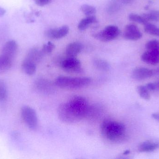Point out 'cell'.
<instances>
[{
    "instance_id": "cell-17",
    "label": "cell",
    "mask_w": 159,
    "mask_h": 159,
    "mask_svg": "<svg viewBox=\"0 0 159 159\" xmlns=\"http://www.w3.org/2000/svg\"><path fill=\"white\" fill-rule=\"evenodd\" d=\"M93 64L96 69L102 72H107L110 69L109 63L107 61L101 58L94 59Z\"/></svg>"
},
{
    "instance_id": "cell-18",
    "label": "cell",
    "mask_w": 159,
    "mask_h": 159,
    "mask_svg": "<svg viewBox=\"0 0 159 159\" xmlns=\"http://www.w3.org/2000/svg\"><path fill=\"white\" fill-rule=\"evenodd\" d=\"M34 85L35 89L41 92H46L48 89V82L43 78L36 79Z\"/></svg>"
},
{
    "instance_id": "cell-3",
    "label": "cell",
    "mask_w": 159,
    "mask_h": 159,
    "mask_svg": "<svg viewBox=\"0 0 159 159\" xmlns=\"http://www.w3.org/2000/svg\"><path fill=\"white\" fill-rule=\"evenodd\" d=\"M91 79L88 77H73L61 76L56 78L55 85L63 88L77 89L89 85Z\"/></svg>"
},
{
    "instance_id": "cell-26",
    "label": "cell",
    "mask_w": 159,
    "mask_h": 159,
    "mask_svg": "<svg viewBox=\"0 0 159 159\" xmlns=\"http://www.w3.org/2000/svg\"><path fill=\"white\" fill-rule=\"evenodd\" d=\"M55 48V45L53 43L48 42L43 45L42 50L44 54H49L52 52Z\"/></svg>"
},
{
    "instance_id": "cell-12",
    "label": "cell",
    "mask_w": 159,
    "mask_h": 159,
    "mask_svg": "<svg viewBox=\"0 0 159 159\" xmlns=\"http://www.w3.org/2000/svg\"><path fill=\"white\" fill-rule=\"evenodd\" d=\"M159 148V141L148 140L141 143L138 147L140 152H151Z\"/></svg>"
},
{
    "instance_id": "cell-25",
    "label": "cell",
    "mask_w": 159,
    "mask_h": 159,
    "mask_svg": "<svg viewBox=\"0 0 159 159\" xmlns=\"http://www.w3.org/2000/svg\"><path fill=\"white\" fill-rule=\"evenodd\" d=\"M148 50H159V41L157 40H151L148 41L145 45Z\"/></svg>"
},
{
    "instance_id": "cell-33",
    "label": "cell",
    "mask_w": 159,
    "mask_h": 159,
    "mask_svg": "<svg viewBox=\"0 0 159 159\" xmlns=\"http://www.w3.org/2000/svg\"><path fill=\"white\" fill-rule=\"evenodd\" d=\"M133 0H120L124 4H129L133 2Z\"/></svg>"
},
{
    "instance_id": "cell-23",
    "label": "cell",
    "mask_w": 159,
    "mask_h": 159,
    "mask_svg": "<svg viewBox=\"0 0 159 159\" xmlns=\"http://www.w3.org/2000/svg\"><path fill=\"white\" fill-rule=\"evenodd\" d=\"M80 10L86 16H93L96 12V8L88 4L82 5L80 7Z\"/></svg>"
},
{
    "instance_id": "cell-22",
    "label": "cell",
    "mask_w": 159,
    "mask_h": 159,
    "mask_svg": "<svg viewBox=\"0 0 159 159\" xmlns=\"http://www.w3.org/2000/svg\"><path fill=\"white\" fill-rule=\"evenodd\" d=\"M129 18L131 21L143 24V25H145L148 22V21H147L142 15L141 16L134 13H131L129 14Z\"/></svg>"
},
{
    "instance_id": "cell-30",
    "label": "cell",
    "mask_w": 159,
    "mask_h": 159,
    "mask_svg": "<svg viewBox=\"0 0 159 159\" xmlns=\"http://www.w3.org/2000/svg\"><path fill=\"white\" fill-rule=\"evenodd\" d=\"M152 117L154 119L159 121V113H154L152 114Z\"/></svg>"
},
{
    "instance_id": "cell-32",
    "label": "cell",
    "mask_w": 159,
    "mask_h": 159,
    "mask_svg": "<svg viewBox=\"0 0 159 159\" xmlns=\"http://www.w3.org/2000/svg\"><path fill=\"white\" fill-rule=\"evenodd\" d=\"M154 84H155L156 91H159V81L155 82V83H154Z\"/></svg>"
},
{
    "instance_id": "cell-5",
    "label": "cell",
    "mask_w": 159,
    "mask_h": 159,
    "mask_svg": "<svg viewBox=\"0 0 159 159\" xmlns=\"http://www.w3.org/2000/svg\"><path fill=\"white\" fill-rule=\"evenodd\" d=\"M120 30L115 25H108L102 30L93 34V37L102 42H108L117 38L120 34Z\"/></svg>"
},
{
    "instance_id": "cell-20",
    "label": "cell",
    "mask_w": 159,
    "mask_h": 159,
    "mask_svg": "<svg viewBox=\"0 0 159 159\" xmlns=\"http://www.w3.org/2000/svg\"><path fill=\"white\" fill-rule=\"evenodd\" d=\"M142 16L147 21H159V10H152Z\"/></svg>"
},
{
    "instance_id": "cell-13",
    "label": "cell",
    "mask_w": 159,
    "mask_h": 159,
    "mask_svg": "<svg viewBox=\"0 0 159 159\" xmlns=\"http://www.w3.org/2000/svg\"><path fill=\"white\" fill-rule=\"evenodd\" d=\"M82 45L78 42H73L68 45L65 53L68 57H75L82 49Z\"/></svg>"
},
{
    "instance_id": "cell-28",
    "label": "cell",
    "mask_w": 159,
    "mask_h": 159,
    "mask_svg": "<svg viewBox=\"0 0 159 159\" xmlns=\"http://www.w3.org/2000/svg\"><path fill=\"white\" fill-rule=\"evenodd\" d=\"M11 137L13 138L14 140H16L19 139L20 137V133L17 131H14L11 133Z\"/></svg>"
},
{
    "instance_id": "cell-11",
    "label": "cell",
    "mask_w": 159,
    "mask_h": 159,
    "mask_svg": "<svg viewBox=\"0 0 159 159\" xmlns=\"http://www.w3.org/2000/svg\"><path fill=\"white\" fill-rule=\"evenodd\" d=\"M17 49V44L16 41L10 40L7 41L3 47L1 54L13 59L16 54Z\"/></svg>"
},
{
    "instance_id": "cell-29",
    "label": "cell",
    "mask_w": 159,
    "mask_h": 159,
    "mask_svg": "<svg viewBox=\"0 0 159 159\" xmlns=\"http://www.w3.org/2000/svg\"><path fill=\"white\" fill-rule=\"evenodd\" d=\"M146 87L148 89L149 91H156V89H155V84H154V83H148V84H147Z\"/></svg>"
},
{
    "instance_id": "cell-24",
    "label": "cell",
    "mask_w": 159,
    "mask_h": 159,
    "mask_svg": "<svg viewBox=\"0 0 159 159\" xmlns=\"http://www.w3.org/2000/svg\"><path fill=\"white\" fill-rule=\"evenodd\" d=\"M7 97V88L5 82L0 79V102L4 101Z\"/></svg>"
},
{
    "instance_id": "cell-10",
    "label": "cell",
    "mask_w": 159,
    "mask_h": 159,
    "mask_svg": "<svg viewBox=\"0 0 159 159\" xmlns=\"http://www.w3.org/2000/svg\"><path fill=\"white\" fill-rule=\"evenodd\" d=\"M141 59L148 64L157 65L159 63V50H148L142 54Z\"/></svg>"
},
{
    "instance_id": "cell-31",
    "label": "cell",
    "mask_w": 159,
    "mask_h": 159,
    "mask_svg": "<svg viewBox=\"0 0 159 159\" xmlns=\"http://www.w3.org/2000/svg\"><path fill=\"white\" fill-rule=\"evenodd\" d=\"M6 11L3 8L0 7V17L4 16L5 14H6Z\"/></svg>"
},
{
    "instance_id": "cell-27",
    "label": "cell",
    "mask_w": 159,
    "mask_h": 159,
    "mask_svg": "<svg viewBox=\"0 0 159 159\" xmlns=\"http://www.w3.org/2000/svg\"><path fill=\"white\" fill-rule=\"evenodd\" d=\"M35 3L39 6H44L48 4L51 0H34Z\"/></svg>"
},
{
    "instance_id": "cell-7",
    "label": "cell",
    "mask_w": 159,
    "mask_h": 159,
    "mask_svg": "<svg viewBox=\"0 0 159 159\" xmlns=\"http://www.w3.org/2000/svg\"><path fill=\"white\" fill-rule=\"evenodd\" d=\"M143 36L142 32L136 25L129 24L125 27L123 37L127 40L136 41L141 39Z\"/></svg>"
},
{
    "instance_id": "cell-4",
    "label": "cell",
    "mask_w": 159,
    "mask_h": 159,
    "mask_svg": "<svg viewBox=\"0 0 159 159\" xmlns=\"http://www.w3.org/2000/svg\"><path fill=\"white\" fill-rule=\"evenodd\" d=\"M20 115L23 121L29 129L34 130L37 128L38 117L33 108L28 105H24L21 108Z\"/></svg>"
},
{
    "instance_id": "cell-8",
    "label": "cell",
    "mask_w": 159,
    "mask_h": 159,
    "mask_svg": "<svg viewBox=\"0 0 159 159\" xmlns=\"http://www.w3.org/2000/svg\"><path fill=\"white\" fill-rule=\"evenodd\" d=\"M69 26L63 25L58 28L49 29L46 32L47 37L52 39H59L66 36L69 32Z\"/></svg>"
},
{
    "instance_id": "cell-1",
    "label": "cell",
    "mask_w": 159,
    "mask_h": 159,
    "mask_svg": "<svg viewBox=\"0 0 159 159\" xmlns=\"http://www.w3.org/2000/svg\"><path fill=\"white\" fill-rule=\"evenodd\" d=\"M89 106L84 97L74 96L60 105L57 109L58 116L65 123H75L87 117Z\"/></svg>"
},
{
    "instance_id": "cell-14",
    "label": "cell",
    "mask_w": 159,
    "mask_h": 159,
    "mask_svg": "<svg viewBox=\"0 0 159 159\" xmlns=\"http://www.w3.org/2000/svg\"><path fill=\"white\" fill-rule=\"evenodd\" d=\"M43 55L42 50H39L36 48H33L29 50L26 58L37 64L42 60Z\"/></svg>"
},
{
    "instance_id": "cell-16",
    "label": "cell",
    "mask_w": 159,
    "mask_h": 159,
    "mask_svg": "<svg viewBox=\"0 0 159 159\" xmlns=\"http://www.w3.org/2000/svg\"><path fill=\"white\" fill-rule=\"evenodd\" d=\"M98 22L97 18L93 16H87L86 17L82 19L78 25V28L80 30H84L87 29L90 25L93 23Z\"/></svg>"
},
{
    "instance_id": "cell-34",
    "label": "cell",
    "mask_w": 159,
    "mask_h": 159,
    "mask_svg": "<svg viewBox=\"0 0 159 159\" xmlns=\"http://www.w3.org/2000/svg\"><path fill=\"white\" fill-rule=\"evenodd\" d=\"M154 74L159 75V67L157 69H156V71H154Z\"/></svg>"
},
{
    "instance_id": "cell-6",
    "label": "cell",
    "mask_w": 159,
    "mask_h": 159,
    "mask_svg": "<svg viewBox=\"0 0 159 159\" xmlns=\"http://www.w3.org/2000/svg\"><path fill=\"white\" fill-rule=\"evenodd\" d=\"M62 69L68 72L78 73L82 72L80 61L75 57H68L60 62Z\"/></svg>"
},
{
    "instance_id": "cell-21",
    "label": "cell",
    "mask_w": 159,
    "mask_h": 159,
    "mask_svg": "<svg viewBox=\"0 0 159 159\" xmlns=\"http://www.w3.org/2000/svg\"><path fill=\"white\" fill-rule=\"evenodd\" d=\"M137 91L140 97L144 100H147V101L150 100V95L149 90L148 89L146 86H138L137 87Z\"/></svg>"
},
{
    "instance_id": "cell-2",
    "label": "cell",
    "mask_w": 159,
    "mask_h": 159,
    "mask_svg": "<svg viewBox=\"0 0 159 159\" xmlns=\"http://www.w3.org/2000/svg\"><path fill=\"white\" fill-rule=\"evenodd\" d=\"M101 131L104 138L116 143L121 141L125 137L126 127L121 122L107 119L101 124Z\"/></svg>"
},
{
    "instance_id": "cell-19",
    "label": "cell",
    "mask_w": 159,
    "mask_h": 159,
    "mask_svg": "<svg viewBox=\"0 0 159 159\" xmlns=\"http://www.w3.org/2000/svg\"><path fill=\"white\" fill-rule=\"evenodd\" d=\"M144 30L148 34L159 37V28L154 24L148 22L144 25Z\"/></svg>"
},
{
    "instance_id": "cell-15",
    "label": "cell",
    "mask_w": 159,
    "mask_h": 159,
    "mask_svg": "<svg viewBox=\"0 0 159 159\" xmlns=\"http://www.w3.org/2000/svg\"><path fill=\"white\" fill-rule=\"evenodd\" d=\"M21 69L26 74L30 76L32 75L36 72V64L25 58L21 64Z\"/></svg>"
},
{
    "instance_id": "cell-9",
    "label": "cell",
    "mask_w": 159,
    "mask_h": 159,
    "mask_svg": "<svg viewBox=\"0 0 159 159\" xmlns=\"http://www.w3.org/2000/svg\"><path fill=\"white\" fill-rule=\"evenodd\" d=\"M154 71L144 67H137L132 72L131 77L136 80H142L152 77Z\"/></svg>"
}]
</instances>
